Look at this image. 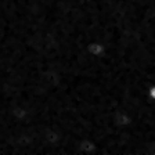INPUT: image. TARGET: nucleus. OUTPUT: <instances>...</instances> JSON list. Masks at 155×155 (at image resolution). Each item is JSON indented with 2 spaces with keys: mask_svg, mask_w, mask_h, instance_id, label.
Segmentation results:
<instances>
[{
  "mask_svg": "<svg viewBox=\"0 0 155 155\" xmlns=\"http://www.w3.org/2000/svg\"><path fill=\"white\" fill-rule=\"evenodd\" d=\"M87 53L91 55V57H103L107 53V46L103 42H98V40H93V42L87 43L86 46Z\"/></svg>",
  "mask_w": 155,
  "mask_h": 155,
  "instance_id": "obj_1",
  "label": "nucleus"
},
{
  "mask_svg": "<svg viewBox=\"0 0 155 155\" xmlns=\"http://www.w3.org/2000/svg\"><path fill=\"white\" fill-rule=\"evenodd\" d=\"M147 94H148V97L151 98V100L155 101V84H152V86L148 87V90H147Z\"/></svg>",
  "mask_w": 155,
  "mask_h": 155,
  "instance_id": "obj_2",
  "label": "nucleus"
}]
</instances>
